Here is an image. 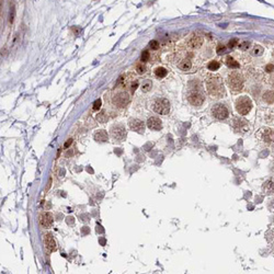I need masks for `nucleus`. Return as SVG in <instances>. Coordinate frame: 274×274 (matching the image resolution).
I'll return each instance as SVG.
<instances>
[{"instance_id":"1","label":"nucleus","mask_w":274,"mask_h":274,"mask_svg":"<svg viewBox=\"0 0 274 274\" xmlns=\"http://www.w3.org/2000/svg\"><path fill=\"white\" fill-rule=\"evenodd\" d=\"M207 92L214 98H223L226 94L225 87L219 76H210L206 80Z\"/></svg>"},{"instance_id":"2","label":"nucleus","mask_w":274,"mask_h":274,"mask_svg":"<svg viewBox=\"0 0 274 274\" xmlns=\"http://www.w3.org/2000/svg\"><path fill=\"white\" fill-rule=\"evenodd\" d=\"M227 84L229 86L234 92H238V91H241L243 88V84H245V79H243V75L239 74V72L234 71L229 74L227 77Z\"/></svg>"},{"instance_id":"3","label":"nucleus","mask_w":274,"mask_h":274,"mask_svg":"<svg viewBox=\"0 0 274 274\" xmlns=\"http://www.w3.org/2000/svg\"><path fill=\"white\" fill-rule=\"evenodd\" d=\"M251 109H252V101H251L250 98L243 95L236 100V110L239 114L246 115L250 112Z\"/></svg>"},{"instance_id":"4","label":"nucleus","mask_w":274,"mask_h":274,"mask_svg":"<svg viewBox=\"0 0 274 274\" xmlns=\"http://www.w3.org/2000/svg\"><path fill=\"white\" fill-rule=\"evenodd\" d=\"M110 132H111V136H112V138L114 140L123 141L126 138V130H125V127L122 124L113 125L111 127Z\"/></svg>"},{"instance_id":"5","label":"nucleus","mask_w":274,"mask_h":274,"mask_svg":"<svg viewBox=\"0 0 274 274\" xmlns=\"http://www.w3.org/2000/svg\"><path fill=\"white\" fill-rule=\"evenodd\" d=\"M154 110L158 114L167 115L168 113L170 112V103L167 99H158L154 104Z\"/></svg>"},{"instance_id":"6","label":"nucleus","mask_w":274,"mask_h":274,"mask_svg":"<svg viewBox=\"0 0 274 274\" xmlns=\"http://www.w3.org/2000/svg\"><path fill=\"white\" fill-rule=\"evenodd\" d=\"M212 115L217 120H225L229 115V111L224 104H216L212 109Z\"/></svg>"},{"instance_id":"7","label":"nucleus","mask_w":274,"mask_h":274,"mask_svg":"<svg viewBox=\"0 0 274 274\" xmlns=\"http://www.w3.org/2000/svg\"><path fill=\"white\" fill-rule=\"evenodd\" d=\"M258 137L262 141L266 143V144H270V143H273L274 141V132L271 130V128H261L258 133Z\"/></svg>"},{"instance_id":"8","label":"nucleus","mask_w":274,"mask_h":274,"mask_svg":"<svg viewBox=\"0 0 274 274\" xmlns=\"http://www.w3.org/2000/svg\"><path fill=\"white\" fill-rule=\"evenodd\" d=\"M113 102L118 107H124L130 102V95L127 92H118L113 99Z\"/></svg>"},{"instance_id":"9","label":"nucleus","mask_w":274,"mask_h":274,"mask_svg":"<svg viewBox=\"0 0 274 274\" xmlns=\"http://www.w3.org/2000/svg\"><path fill=\"white\" fill-rule=\"evenodd\" d=\"M128 125H130V128L136 133L143 134L145 132V123L140 120H137V118H130L128 121Z\"/></svg>"},{"instance_id":"10","label":"nucleus","mask_w":274,"mask_h":274,"mask_svg":"<svg viewBox=\"0 0 274 274\" xmlns=\"http://www.w3.org/2000/svg\"><path fill=\"white\" fill-rule=\"evenodd\" d=\"M189 102L192 105L199 107V105H202L203 102H204V97L199 92H193L189 95Z\"/></svg>"},{"instance_id":"11","label":"nucleus","mask_w":274,"mask_h":274,"mask_svg":"<svg viewBox=\"0 0 274 274\" xmlns=\"http://www.w3.org/2000/svg\"><path fill=\"white\" fill-rule=\"evenodd\" d=\"M54 222V218H53V215L51 213H43L41 214L40 216V224L43 227H51Z\"/></svg>"},{"instance_id":"12","label":"nucleus","mask_w":274,"mask_h":274,"mask_svg":"<svg viewBox=\"0 0 274 274\" xmlns=\"http://www.w3.org/2000/svg\"><path fill=\"white\" fill-rule=\"evenodd\" d=\"M162 122L159 120L158 117H150L148 118L147 121V126L149 127L150 130H159L162 128Z\"/></svg>"},{"instance_id":"13","label":"nucleus","mask_w":274,"mask_h":274,"mask_svg":"<svg viewBox=\"0 0 274 274\" xmlns=\"http://www.w3.org/2000/svg\"><path fill=\"white\" fill-rule=\"evenodd\" d=\"M45 246H46L47 250H48L49 252H53V251H55L57 249L56 243H55V239L53 238L52 235H46V236H45Z\"/></svg>"},{"instance_id":"14","label":"nucleus","mask_w":274,"mask_h":274,"mask_svg":"<svg viewBox=\"0 0 274 274\" xmlns=\"http://www.w3.org/2000/svg\"><path fill=\"white\" fill-rule=\"evenodd\" d=\"M262 189H263V191L266 192V194H274V178H271V179L266 180V181L263 183Z\"/></svg>"},{"instance_id":"15","label":"nucleus","mask_w":274,"mask_h":274,"mask_svg":"<svg viewBox=\"0 0 274 274\" xmlns=\"http://www.w3.org/2000/svg\"><path fill=\"white\" fill-rule=\"evenodd\" d=\"M189 45L192 48H200L203 45V38L199 36V35H194L191 38V40L189 41Z\"/></svg>"},{"instance_id":"16","label":"nucleus","mask_w":274,"mask_h":274,"mask_svg":"<svg viewBox=\"0 0 274 274\" xmlns=\"http://www.w3.org/2000/svg\"><path fill=\"white\" fill-rule=\"evenodd\" d=\"M234 123H235L234 127H235V130H236L237 132H241V133H245L246 130H247V128H248V124H247V121H245V120H238V122H236V120H235Z\"/></svg>"},{"instance_id":"17","label":"nucleus","mask_w":274,"mask_h":274,"mask_svg":"<svg viewBox=\"0 0 274 274\" xmlns=\"http://www.w3.org/2000/svg\"><path fill=\"white\" fill-rule=\"evenodd\" d=\"M94 139L98 141V143H105V141H107V139H109V136H107V133L105 130H97L94 134Z\"/></svg>"},{"instance_id":"18","label":"nucleus","mask_w":274,"mask_h":274,"mask_svg":"<svg viewBox=\"0 0 274 274\" xmlns=\"http://www.w3.org/2000/svg\"><path fill=\"white\" fill-rule=\"evenodd\" d=\"M178 67H179V69L183 70V71H188L192 68V63L189 59H183L178 64Z\"/></svg>"},{"instance_id":"19","label":"nucleus","mask_w":274,"mask_h":274,"mask_svg":"<svg viewBox=\"0 0 274 274\" xmlns=\"http://www.w3.org/2000/svg\"><path fill=\"white\" fill-rule=\"evenodd\" d=\"M226 65H227L229 68H233V69H238L240 67L239 63L237 61H235L231 56H227V57H226Z\"/></svg>"},{"instance_id":"20","label":"nucleus","mask_w":274,"mask_h":274,"mask_svg":"<svg viewBox=\"0 0 274 274\" xmlns=\"http://www.w3.org/2000/svg\"><path fill=\"white\" fill-rule=\"evenodd\" d=\"M155 75H156L158 78H164V77L168 75V70L166 69V68H163V67H158V68H156V70H155Z\"/></svg>"},{"instance_id":"21","label":"nucleus","mask_w":274,"mask_h":274,"mask_svg":"<svg viewBox=\"0 0 274 274\" xmlns=\"http://www.w3.org/2000/svg\"><path fill=\"white\" fill-rule=\"evenodd\" d=\"M263 100L268 103H273L274 102V92L272 91H266L264 94H263Z\"/></svg>"},{"instance_id":"22","label":"nucleus","mask_w":274,"mask_h":274,"mask_svg":"<svg viewBox=\"0 0 274 274\" xmlns=\"http://www.w3.org/2000/svg\"><path fill=\"white\" fill-rule=\"evenodd\" d=\"M151 87H153V84H151V81L150 80H145L141 84V91L143 92H148L150 89H151Z\"/></svg>"},{"instance_id":"23","label":"nucleus","mask_w":274,"mask_h":274,"mask_svg":"<svg viewBox=\"0 0 274 274\" xmlns=\"http://www.w3.org/2000/svg\"><path fill=\"white\" fill-rule=\"evenodd\" d=\"M135 69H136V71H137V74L143 75V74H145V71H146V66H145V64L141 61V63H138L136 65Z\"/></svg>"},{"instance_id":"24","label":"nucleus","mask_w":274,"mask_h":274,"mask_svg":"<svg viewBox=\"0 0 274 274\" xmlns=\"http://www.w3.org/2000/svg\"><path fill=\"white\" fill-rule=\"evenodd\" d=\"M220 67V63L217 61H212L211 63L207 65V68L210 70H217Z\"/></svg>"},{"instance_id":"25","label":"nucleus","mask_w":274,"mask_h":274,"mask_svg":"<svg viewBox=\"0 0 274 274\" xmlns=\"http://www.w3.org/2000/svg\"><path fill=\"white\" fill-rule=\"evenodd\" d=\"M97 118H98V121H99V122H101V123H104V122H107V118H109V116L107 115V112H105V111H101V112H100V113L98 114Z\"/></svg>"},{"instance_id":"26","label":"nucleus","mask_w":274,"mask_h":274,"mask_svg":"<svg viewBox=\"0 0 274 274\" xmlns=\"http://www.w3.org/2000/svg\"><path fill=\"white\" fill-rule=\"evenodd\" d=\"M263 52H264V49H263L262 46H260V45H256L254 48L252 49V55L254 56H260V55H262Z\"/></svg>"},{"instance_id":"27","label":"nucleus","mask_w":274,"mask_h":274,"mask_svg":"<svg viewBox=\"0 0 274 274\" xmlns=\"http://www.w3.org/2000/svg\"><path fill=\"white\" fill-rule=\"evenodd\" d=\"M15 17V7L12 6L11 8H10V12H9V22H10V23H13Z\"/></svg>"},{"instance_id":"28","label":"nucleus","mask_w":274,"mask_h":274,"mask_svg":"<svg viewBox=\"0 0 274 274\" xmlns=\"http://www.w3.org/2000/svg\"><path fill=\"white\" fill-rule=\"evenodd\" d=\"M238 46H239V48L241 49V51H247V49H249V47L251 46V43L248 42V41H245V42H243L241 44H238Z\"/></svg>"},{"instance_id":"29","label":"nucleus","mask_w":274,"mask_h":274,"mask_svg":"<svg viewBox=\"0 0 274 274\" xmlns=\"http://www.w3.org/2000/svg\"><path fill=\"white\" fill-rule=\"evenodd\" d=\"M149 58H150V54L147 52V51H144V52L141 53V56H140V59L143 63H146V61H149Z\"/></svg>"},{"instance_id":"30","label":"nucleus","mask_w":274,"mask_h":274,"mask_svg":"<svg viewBox=\"0 0 274 274\" xmlns=\"http://www.w3.org/2000/svg\"><path fill=\"white\" fill-rule=\"evenodd\" d=\"M101 104H102V102H101V100H100V99L95 100L94 103H93L92 110H93V111H99V110H100V107H101Z\"/></svg>"},{"instance_id":"31","label":"nucleus","mask_w":274,"mask_h":274,"mask_svg":"<svg viewBox=\"0 0 274 274\" xmlns=\"http://www.w3.org/2000/svg\"><path fill=\"white\" fill-rule=\"evenodd\" d=\"M225 51H226V46L225 45H223V44H219L218 46H217V48H216V52H217V54H224V53H225Z\"/></svg>"},{"instance_id":"32","label":"nucleus","mask_w":274,"mask_h":274,"mask_svg":"<svg viewBox=\"0 0 274 274\" xmlns=\"http://www.w3.org/2000/svg\"><path fill=\"white\" fill-rule=\"evenodd\" d=\"M237 44H239L238 40H237V38H233V40L229 41V43H228V47H229V48H234L235 46H237Z\"/></svg>"},{"instance_id":"33","label":"nucleus","mask_w":274,"mask_h":274,"mask_svg":"<svg viewBox=\"0 0 274 274\" xmlns=\"http://www.w3.org/2000/svg\"><path fill=\"white\" fill-rule=\"evenodd\" d=\"M149 45H150V47H151V49H158L159 48V43L155 40L151 41V42L149 43Z\"/></svg>"},{"instance_id":"34","label":"nucleus","mask_w":274,"mask_h":274,"mask_svg":"<svg viewBox=\"0 0 274 274\" xmlns=\"http://www.w3.org/2000/svg\"><path fill=\"white\" fill-rule=\"evenodd\" d=\"M266 70L268 72H271L274 70V65H272V64H269V65H266Z\"/></svg>"},{"instance_id":"35","label":"nucleus","mask_w":274,"mask_h":274,"mask_svg":"<svg viewBox=\"0 0 274 274\" xmlns=\"http://www.w3.org/2000/svg\"><path fill=\"white\" fill-rule=\"evenodd\" d=\"M137 87H138V82H137V81H136V82H133V84H130V90H132V92L135 91Z\"/></svg>"},{"instance_id":"36","label":"nucleus","mask_w":274,"mask_h":274,"mask_svg":"<svg viewBox=\"0 0 274 274\" xmlns=\"http://www.w3.org/2000/svg\"><path fill=\"white\" fill-rule=\"evenodd\" d=\"M71 143H72V139H68V141H67L66 144H65V148L68 147V146H69V145L71 144Z\"/></svg>"},{"instance_id":"37","label":"nucleus","mask_w":274,"mask_h":274,"mask_svg":"<svg viewBox=\"0 0 274 274\" xmlns=\"http://www.w3.org/2000/svg\"><path fill=\"white\" fill-rule=\"evenodd\" d=\"M74 30H75V32H76V34L78 35V34H79V32H80V30H79V29H74Z\"/></svg>"},{"instance_id":"38","label":"nucleus","mask_w":274,"mask_h":274,"mask_svg":"<svg viewBox=\"0 0 274 274\" xmlns=\"http://www.w3.org/2000/svg\"><path fill=\"white\" fill-rule=\"evenodd\" d=\"M273 156H274V147H273Z\"/></svg>"}]
</instances>
